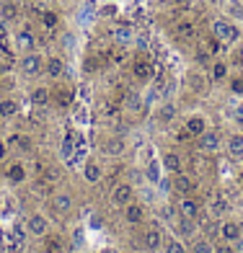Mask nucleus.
Instances as JSON below:
<instances>
[{
  "instance_id": "obj_26",
  "label": "nucleus",
  "mask_w": 243,
  "mask_h": 253,
  "mask_svg": "<svg viewBox=\"0 0 243 253\" xmlns=\"http://www.w3.org/2000/svg\"><path fill=\"white\" fill-rule=\"evenodd\" d=\"M39 24L52 31V29L60 26V13H57V10H42V13H39Z\"/></svg>"
},
{
  "instance_id": "obj_33",
  "label": "nucleus",
  "mask_w": 243,
  "mask_h": 253,
  "mask_svg": "<svg viewBox=\"0 0 243 253\" xmlns=\"http://www.w3.org/2000/svg\"><path fill=\"white\" fill-rule=\"evenodd\" d=\"M212 251H215V246L210 238H196L192 246V253H212Z\"/></svg>"
},
{
  "instance_id": "obj_29",
  "label": "nucleus",
  "mask_w": 243,
  "mask_h": 253,
  "mask_svg": "<svg viewBox=\"0 0 243 253\" xmlns=\"http://www.w3.org/2000/svg\"><path fill=\"white\" fill-rule=\"evenodd\" d=\"M173 227H176V230H179V233H181L184 238H192V235H194V230H196V227L192 225V220H189V217H181V214H179V220L173 222Z\"/></svg>"
},
{
  "instance_id": "obj_5",
  "label": "nucleus",
  "mask_w": 243,
  "mask_h": 253,
  "mask_svg": "<svg viewBox=\"0 0 243 253\" xmlns=\"http://www.w3.org/2000/svg\"><path fill=\"white\" fill-rule=\"evenodd\" d=\"M130 202H135L132 183H127V181L117 183V186H114V191H111V204H114V207H127Z\"/></svg>"
},
{
  "instance_id": "obj_12",
  "label": "nucleus",
  "mask_w": 243,
  "mask_h": 253,
  "mask_svg": "<svg viewBox=\"0 0 243 253\" xmlns=\"http://www.w3.org/2000/svg\"><path fill=\"white\" fill-rule=\"evenodd\" d=\"M111 39H114V44H119V47H127V44L135 42V29L130 24H119V26L111 29Z\"/></svg>"
},
{
  "instance_id": "obj_35",
  "label": "nucleus",
  "mask_w": 243,
  "mask_h": 253,
  "mask_svg": "<svg viewBox=\"0 0 243 253\" xmlns=\"http://www.w3.org/2000/svg\"><path fill=\"white\" fill-rule=\"evenodd\" d=\"M202 47H204L207 52H210V54H217V52H220V47H223V42H220V39H215V37H207Z\"/></svg>"
},
{
  "instance_id": "obj_2",
  "label": "nucleus",
  "mask_w": 243,
  "mask_h": 253,
  "mask_svg": "<svg viewBox=\"0 0 243 253\" xmlns=\"http://www.w3.org/2000/svg\"><path fill=\"white\" fill-rule=\"evenodd\" d=\"M44 60H47V57H42L37 49H31V52H26L24 57H21L18 67L26 78H39L44 73Z\"/></svg>"
},
{
  "instance_id": "obj_30",
  "label": "nucleus",
  "mask_w": 243,
  "mask_h": 253,
  "mask_svg": "<svg viewBox=\"0 0 243 253\" xmlns=\"http://www.w3.org/2000/svg\"><path fill=\"white\" fill-rule=\"evenodd\" d=\"M8 147H18V150H31V140H29V137L26 134H13V137H10V140H8Z\"/></svg>"
},
{
  "instance_id": "obj_22",
  "label": "nucleus",
  "mask_w": 243,
  "mask_h": 253,
  "mask_svg": "<svg viewBox=\"0 0 243 253\" xmlns=\"http://www.w3.org/2000/svg\"><path fill=\"white\" fill-rule=\"evenodd\" d=\"M83 178H86L88 183H98V181L103 178V168L96 163V160H88V163L83 166Z\"/></svg>"
},
{
  "instance_id": "obj_20",
  "label": "nucleus",
  "mask_w": 243,
  "mask_h": 253,
  "mask_svg": "<svg viewBox=\"0 0 243 253\" xmlns=\"http://www.w3.org/2000/svg\"><path fill=\"white\" fill-rule=\"evenodd\" d=\"M196 140H199L202 153H215L217 147H220V134H217V132H212V129H207L204 134L196 137Z\"/></svg>"
},
{
  "instance_id": "obj_21",
  "label": "nucleus",
  "mask_w": 243,
  "mask_h": 253,
  "mask_svg": "<svg viewBox=\"0 0 243 253\" xmlns=\"http://www.w3.org/2000/svg\"><path fill=\"white\" fill-rule=\"evenodd\" d=\"M160 166H163L168 173H181L184 170V160L179 153H163V158H160Z\"/></svg>"
},
{
  "instance_id": "obj_37",
  "label": "nucleus",
  "mask_w": 243,
  "mask_h": 253,
  "mask_svg": "<svg viewBox=\"0 0 243 253\" xmlns=\"http://www.w3.org/2000/svg\"><path fill=\"white\" fill-rule=\"evenodd\" d=\"M189 80H192V88H194V90H204V88H207V85H204V78H202L199 73H192Z\"/></svg>"
},
{
  "instance_id": "obj_19",
  "label": "nucleus",
  "mask_w": 243,
  "mask_h": 253,
  "mask_svg": "<svg viewBox=\"0 0 243 253\" xmlns=\"http://www.w3.org/2000/svg\"><path fill=\"white\" fill-rule=\"evenodd\" d=\"M5 181L13 183V186L24 183V181H26V168H24V163H10V166L5 168Z\"/></svg>"
},
{
  "instance_id": "obj_41",
  "label": "nucleus",
  "mask_w": 243,
  "mask_h": 253,
  "mask_svg": "<svg viewBox=\"0 0 243 253\" xmlns=\"http://www.w3.org/2000/svg\"><path fill=\"white\" fill-rule=\"evenodd\" d=\"M5 155H8V142L0 140V160H5Z\"/></svg>"
},
{
  "instance_id": "obj_10",
  "label": "nucleus",
  "mask_w": 243,
  "mask_h": 253,
  "mask_svg": "<svg viewBox=\"0 0 243 253\" xmlns=\"http://www.w3.org/2000/svg\"><path fill=\"white\" fill-rule=\"evenodd\" d=\"M171 189L176 191V194H181V197H189V194L196 189V183H194V178H192V176H187V173H173Z\"/></svg>"
},
{
  "instance_id": "obj_40",
  "label": "nucleus",
  "mask_w": 243,
  "mask_h": 253,
  "mask_svg": "<svg viewBox=\"0 0 243 253\" xmlns=\"http://www.w3.org/2000/svg\"><path fill=\"white\" fill-rule=\"evenodd\" d=\"M212 253H233V248H230V243H225V240H223V243H217V246H215Z\"/></svg>"
},
{
  "instance_id": "obj_42",
  "label": "nucleus",
  "mask_w": 243,
  "mask_h": 253,
  "mask_svg": "<svg viewBox=\"0 0 243 253\" xmlns=\"http://www.w3.org/2000/svg\"><path fill=\"white\" fill-rule=\"evenodd\" d=\"M96 67H98V65H96V60H94V57H91V60L86 62V70H96Z\"/></svg>"
},
{
  "instance_id": "obj_28",
  "label": "nucleus",
  "mask_w": 243,
  "mask_h": 253,
  "mask_svg": "<svg viewBox=\"0 0 243 253\" xmlns=\"http://www.w3.org/2000/svg\"><path fill=\"white\" fill-rule=\"evenodd\" d=\"M52 101V93H49V88H34L31 90V103L34 106H47V103Z\"/></svg>"
},
{
  "instance_id": "obj_4",
  "label": "nucleus",
  "mask_w": 243,
  "mask_h": 253,
  "mask_svg": "<svg viewBox=\"0 0 243 253\" xmlns=\"http://www.w3.org/2000/svg\"><path fill=\"white\" fill-rule=\"evenodd\" d=\"M132 75L140 80V83H150L155 75V67L153 62H150V57H137V60L132 62Z\"/></svg>"
},
{
  "instance_id": "obj_14",
  "label": "nucleus",
  "mask_w": 243,
  "mask_h": 253,
  "mask_svg": "<svg viewBox=\"0 0 243 253\" xmlns=\"http://www.w3.org/2000/svg\"><path fill=\"white\" fill-rule=\"evenodd\" d=\"M145 220V207L137 204V202H130L124 207V222L127 225H140Z\"/></svg>"
},
{
  "instance_id": "obj_32",
  "label": "nucleus",
  "mask_w": 243,
  "mask_h": 253,
  "mask_svg": "<svg viewBox=\"0 0 243 253\" xmlns=\"http://www.w3.org/2000/svg\"><path fill=\"white\" fill-rule=\"evenodd\" d=\"M163 253H187V248H184V240L181 238H168L163 243Z\"/></svg>"
},
{
  "instance_id": "obj_13",
  "label": "nucleus",
  "mask_w": 243,
  "mask_h": 253,
  "mask_svg": "<svg viewBox=\"0 0 243 253\" xmlns=\"http://www.w3.org/2000/svg\"><path fill=\"white\" fill-rule=\"evenodd\" d=\"M18 16H21L18 0H3V3H0V21L13 24V21H18Z\"/></svg>"
},
{
  "instance_id": "obj_43",
  "label": "nucleus",
  "mask_w": 243,
  "mask_h": 253,
  "mask_svg": "<svg viewBox=\"0 0 243 253\" xmlns=\"http://www.w3.org/2000/svg\"><path fill=\"white\" fill-rule=\"evenodd\" d=\"M103 13L111 16V13H117V8H114V5H106V8H103Z\"/></svg>"
},
{
  "instance_id": "obj_6",
  "label": "nucleus",
  "mask_w": 243,
  "mask_h": 253,
  "mask_svg": "<svg viewBox=\"0 0 243 253\" xmlns=\"http://www.w3.org/2000/svg\"><path fill=\"white\" fill-rule=\"evenodd\" d=\"M217 230H220V238H223L225 243H236V240H241V235H243V227H241L238 220H223Z\"/></svg>"
},
{
  "instance_id": "obj_39",
  "label": "nucleus",
  "mask_w": 243,
  "mask_h": 253,
  "mask_svg": "<svg viewBox=\"0 0 243 253\" xmlns=\"http://www.w3.org/2000/svg\"><path fill=\"white\" fill-rule=\"evenodd\" d=\"M163 217H166V220H168L171 225L179 220V217H176V212H173V207H163Z\"/></svg>"
},
{
  "instance_id": "obj_24",
  "label": "nucleus",
  "mask_w": 243,
  "mask_h": 253,
  "mask_svg": "<svg viewBox=\"0 0 243 253\" xmlns=\"http://www.w3.org/2000/svg\"><path fill=\"white\" fill-rule=\"evenodd\" d=\"M18 117V101L16 98H0V119Z\"/></svg>"
},
{
  "instance_id": "obj_11",
  "label": "nucleus",
  "mask_w": 243,
  "mask_h": 253,
  "mask_svg": "<svg viewBox=\"0 0 243 253\" xmlns=\"http://www.w3.org/2000/svg\"><path fill=\"white\" fill-rule=\"evenodd\" d=\"M176 212H179L181 217L196 220V217H199V212H202V207H199V202L192 199V197H181V199H179V204H176Z\"/></svg>"
},
{
  "instance_id": "obj_7",
  "label": "nucleus",
  "mask_w": 243,
  "mask_h": 253,
  "mask_svg": "<svg viewBox=\"0 0 243 253\" xmlns=\"http://www.w3.org/2000/svg\"><path fill=\"white\" fill-rule=\"evenodd\" d=\"M26 227H29V233L31 235H37V238H44L49 233V220L44 214H39V212H34V214H29V220H26Z\"/></svg>"
},
{
  "instance_id": "obj_38",
  "label": "nucleus",
  "mask_w": 243,
  "mask_h": 253,
  "mask_svg": "<svg viewBox=\"0 0 243 253\" xmlns=\"http://www.w3.org/2000/svg\"><path fill=\"white\" fill-rule=\"evenodd\" d=\"M176 140H179V142H192V140H194V134H192V132L187 129V126H184V129H179Z\"/></svg>"
},
{
  "instance_id": "obj_27",
  "label": "nucleus",
  "mask_w": 243,
  "mask_h": 253,
  "mask_svg": "<svg viewBox=\"0 0 243 253\" xmlns=\"http://www.w3.org/2000/svg\"><path fill=\"white\" fill-rule=\"evenodd\" d=\"M228 153L233 155V158H243V134L241 132L228 137Z\"/></svg>"
},
{
  "instance_id": "obj_25",
  "label": "nucleus",
  "mask_w": 243,
  "mask_h": 253,
  "mask_svg": "<svg viewBox=\"0 0 243 253\" xmlns=\"http://www.w3.org/2000/svg\"><path fill=\"white\" fill-rule=\"evenodd\" d=\"M52 101H54L60 109L73 106V90H70V88H65V85H62V88H57L54 93H52Z\"/></svg>"
},
{
  "instance_id": "obj_16",
  "label": "nucleus",
  "mask_w": 243,
  "mask_h": 253,
  "mask_svg": "<svg viewBox=\"0 0 243 253\" xmlns=\"http://www.w3.org/2000/svg\"><path fill=\"white\" fill-rule=\"evenodd\" d=\"M228 78H230V65L225 60H215L210 65V80L212 83H225Z\"/></svg>"
},
{
  "instance_id": "obj_9",
  "label": "nucleus",
  "mask_w": 243,
  "mask_h": 253,
  "mask_svg": "<svg viewBox=\"0 0 243 253\" xmlns=\"http://www.w3.org/2000/svg\"><path fill=\"white\" fill-rule=\"evenodd\" d=\"M13 44H16V49L21 54H26V52H31L34 47H37V37L31 34V29H21V31H16Z\"/></svg>"
},
{
  "instance_id": "obj_8",
  "label": "nucleus",
  "mask_w": 243,
  "mask_h": 253,
  "mask_svg": "<svg viewBox=\"0 0 243 253\" xmlns=\"http://www.w3.org/2000/svg\"><path fill=\"white\" fill-rule=\"evenodd\" d=\"M44 75L52 78V80H60L65 75V60L60 54H49L47 60H44Z\"/></svg>"
},
{
  "instance_id": "obj_1",
  "label": "nucleus",
  "mask_w": 243,
  "mask_h": 253,
  "mask_svg": "<svg viewBox=\"0 0 243 253\" xmlns=\"http://www.w3.org/2000/svg\"><path fill=\"white\" fill-rule=\"evenodd\" d=\"M210 29H212V37L220 39L223 44H236L241 39V29L233 24V21H228V18H215Z\"/></svg>"
},
{
  "instance_id": "obj_36",
  "label": "nucleus",
  "mask_w": 243,
  "mask_h": 253,
  "mask_svg": "<svg viewBox=\"0 0 243 253\" xmlns=\"http://www.w3.org/2000/svg\"><path fill=\"white\" fill-rule=\"evenodd\" d=\"M122 150H124V142H122V140H111V142H106V153L119 155Z\"/></svg>"
},
{
  "instance_id": "obj_34",
  "label": "nucleus",
  "mask_w": 243,
  "mask_h": 253,
  "mask_svg": "<svg viewBox=\"0 0 243 253\" xmlns=\"http://www.w3.org/2000/svg\"><path fill=\"white\" fill-rule=\"evenodd\" d=\"M228 88H230V93L233 96H243V78H228Z\"/></svg>"
},
{
  "instance_id": "obj_18",
  "label": "nucleus",
  "mask_w": 243,
  "mask_h": 253,
  "mask_svg": "<svg viewBox=\"0 0 243 253\" xmlns=\"http://www.w3.org/2000/svg\"><path fill=\"white\" fill-rule=\"evenodd\" d=\"M52 207H54L57 214H70L73 212V197H70V194H65V191L54 194V197H52Z\"/></svg>"
},
{
  "instance_id": "obj_17",
  "label": "nucleus",
  "mask_w": 243,
  "mask_h": 253,
  "mask_svg": "<svg viewBox=\"0 0 243 253\" xmlns=\"http://www.w3.org/2000/svg\"><path fill=\"white\" fill-rule=\"evenodd\" d=\"M176 114H179L176 103L166 101V103H160V106H158V111H155V122H158V124H171L173 119H176Z\"/></svg>"
},
{
  "instance_id": "obj_31",
  "label": "nucleus",
  "mask_w": 243,
  "mask_h": 253,
  "mask_svg": "<svg viewBox=\"0 0 243 253\" xmlns=\"http://www.w3.org/2000/svg\"><path fill=\"white\" fill-rule=\"evenodd\" d=\"M73 155H75V142H73V134H67L62 140V160L65 163H73Z\"/></svg>"
},
{
  "instance_id": "obj_3",
  "label": "nucleus",
  "mask_w": 243,
  "mask_h": 253,
  "mask_svg": "<svg viewBox=\"0 0 243 253\" xmlns=\"http://www.w3.org/2000/svg\"><path fill=\"white\" fill-rule=\"evenodd\" d=\"M143 246H145V251L163 248V230H160L158 222H150V225L143 230Z\"/></svg>"
},
{
  "instance_id": "obj_44",
  "label": "nucleus",
  "mask_w": 243,
  "mask_h": 253,
  "mask_svg": "<svg viewBox=\"0 0 243 253\" xmlns=\"http://www.w3.org/2000/svg\"><path fill=\"white\" fill-rule=\"evenodd\" d=\"M238 183H241V189H243V173H241V176H238Z\"/></svg>"
},
{
  "instance_id": "obj_45",
  "label": "nucleus",
  "mask_w": 243,
  "mask_h": 253,
  "mask_svg": "<svg viewBox=\"0 0 243 253\" xmlns=\"http://www.w3.org/2000/svg\"><path fill=\"white\" fill-rule=\"evenodd\" d=\"M241 57H243V44H241Z\"/></svg>"
},
{
  "instance_id": "obj_23",
  "label": "nucleus",
  "mask_w": 243,
  "mask_h": 253,
  "mask_svg": "<svg viewBox=\"0 0 243 253\" xmlns=\"http://www.w3.org/2000/svg\"><path fill=\"white\" fill-rule=\"evenodd\" d=\"M173 31H176V37H179V39H184V42H189V39H194V37H196V26L192 24L189 18H181Z\"/></svg>"
},
{
  "instance_id": "obj_15",
  "label": "nucleus",
  "mask_w": 243,
  "mask_h": 253,
  "mask_svg": "<svg viewBox=\"0 0 243 253\" xmlns=\"http://www.w3.org/2000/svg\"><path fill=\"white\" fill-rule=\"evenodd\" d=\"M184 126H187L194 137H199V134L207 132V117H204V114H192V117L184 119Z\"/></svg>"
}]
</instances>
